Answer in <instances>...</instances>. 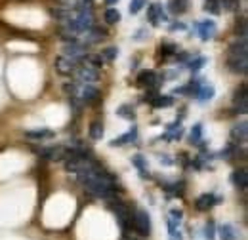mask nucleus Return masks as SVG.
I'll return each instance as SVG.
<instances>
[{"instance_id":"obj_1","label":"nucleus","mask_w":248,"mask_h":240,"mask_svg":"<svg viewBox=\"0 0 248 240\" xmlns=\"http://www.w3.org/2000/svg\"><path fill=\"white\" fill-rule=\"evenodd\" d=\"M77 178L82 183V187H84L92 196H95V198H107V200H111V198H115L117 193L121 191L117 180H115L111 174H107L97 162H93L88 170L77 174Z\"/></svg>"},{"instance_id":"obj_2","label":"nucleus","mask_w":248,"mask_h":240,"mask_svg":"<svg viewBox=\"0 0 248 240\" xmlns=\"http://www.w3.org/2000/svg\"><path fill=\"white\" fill-rule=\"evenodd\" d=\"M132 227L138 235L141 237H149L151 235V217L145 210H136L134 217H132Z\"/></svg>"},{"instance_id":"obj_3","label":"nucleus","mask_w":248,"mask_h":240,"mask_svg":"<svg viewBox=\"0 0 248 240\" xmlns=\"http://www.w3.org/2000/svg\"><path fill=\"white\" fill-rule=\"evenodd\" d=\"M109 210L113 211L115 215H117V219H119V223H121V227L126 229L128 227V223L132 221V213H130V208L121 202V200H117V198H111L109 200Z\"/></svg>"},{"instance_id":"obj_4","label":"nucleus","mask_w":248,"mask_h":240,"mask_svg":"<svg viewBox=\"0 0 248 240\" xmlns=\"http://www.w3.org/2000/svg\"><path fill=\"white\" fill-rule=\"evenodd\" d=\"M73 75L77 76V82H80V84H93V82H97V78H99L97 69L92 67V65H80V67L75 69Z\"/></svg>"},{"instance_id":"obj_5","label":"nucleus","mask_w":248,"mask_h":240,"mask_svg":"<svg viewBox=\"0 0 248 240\" xmlns=\"http://www.w3.org/2000/svg\"><path fill=\"white\" fill-rule=\"evenodd\" d=\"M54 67H56V71L63 75V76H71L73 73H75V69L78 67V61L73 60V58H67V56H60L56 63H54Z\"/></svg>"},{"instance_id":"obj_6","label":"nucleus","mask_w":248,"mask_h":240,"mask_svg":"<svg viewBox=\"0 0 248 240\" xmlns=\"http://www.w3.org/2000/svg\"><path fill=\"white\" fill-rule=\"evenodd\" d=\"M195 29L199 32V36H201V40H210V38H214L216 36V23L214 21H210V19H206V21H197L195 23Z\"/></svg>"},{"instance_id":"obj_7","label":"nucleus","mask_w":248,"mask_h":240,"mask_svg":"<svg viewBox=\"0 0 248 240\" xmlns=\"http://www.w3.org/2000/svg\"><path fill=\"white\" fill-rule=\"evenodd\" d=\"M147 19H149V23L153 25V27H158L162 21H166V14H164V10H162V6L155 2V4H151L149 8H147Z\"/></svg>"},{"instance_id":"obj_8","label":"nucleus","mask_w":248,"mask_h":240,"mask_svg":"<svg viewBox=\"0 0 248 240\" xmlns=\"http://www.w3.org/2000/svg\"><path fill=\"white\" fill-rule=\"evenodd\" d=\"M63 56L73 58V60H77V61L84 60V56H86V46L80 44V42H69V44L63 48Z\"/></svg>"},{"instance_id":"obj_9","label":"nucleus","mask_w":248,"mask_h":240,"mask_svg":"<svg viewBox=\"0 0 248 240\" xmlns=\"http://www.w3.org/2000/svg\"><path fill=\"white\" fill-rule=\"evenodd\" d=\"M227 58H248V44L247 36H241V40H235L229 50H227Z\"/></svg>"},{"instance_id":"obj_10","label":"nucleus","mask_w":248,"mask_h":240,"mask_svg":"<svg viewBox=\"0 0 248 240\" xmlns=\"http://www.w3.org/2000/svg\"><path fill=\"white\" fill-rule=\"evenodd\" d=\"M217 202H219V198H217L216 195H210V193H206V195H201V196L195 200V206H197V210L208 211L210 208H214Z\"/></svg>"},{"instance_id":"obj_11","label":"nucleus","mask_w":248,"mask_h":240,"mask_svg":"<svg viewBox=\"0 0 248 240\" xmlns=\"http://www.w3.org/2000/svg\"><path fill=\"white\" fill-rule=\"evenodd\" d=\"M227 67L235 75H247L248 73V58H227Z\"/></svg>"},{"instance_id":"obj_12","label":"nucleus","mask_w":248,"mask_h":240,"mask_svg":"<svg viewBox=\"0 0 248 240\" xmlns=\"http://www.w3.org/2000/svg\"><path fill=\"white\" fill-rule=\"evenodd\" d=\"M138 84L147 88V90H151V88H155L156 84H158V76L155 75V71H141L138 75Z\"/></svg>"},{"instance_id":"obj_13","label":"nucleus","mask_w":248,"mask_h":240,"mask_svg":"<svg viewBox=\"0 0 248 240\" xmlns=\"http://www.w3.org/2000/svg\"><path fill=\"white\" fill-rule=\"evenodd\" d=\"M136 139H138V128L132 126L124 135H121V137H117V139L111 141V147H123V145H128V143H134Z\"/></svg>"},{"instance_id":"obj_14","label":"nucleus","mask_w":248,"mask_h":240,"mask_svg":"<svg viewBox=\"0 0 248 240\" xmlns=\"http://www.w3.org/2000/svg\"><path fill=\"white\" fill-rule=\"evenodd\" d=\"M56 134L48 128H38V130H27L25 132V137L31 139V141H42V139H52Z\"/></svg>"},{"instance_id":"obj_15","label":"nucleus","mask_w":248,"mask_h":240,"mask_svg":"<svg viewBox=\"0 0 248 240\" xmlns=\"http://www.w3.org/2000/svg\"><path fill=\"white\" fill-rule=\"evenodd\" d=\"M248 137V124L247 122H239V124H235L233 126V130H231V139L235 141V143H245Z\"/></svg>"},{"instance_id":"obj_16","label":"nucleus","mask_w":248,"mask_h":240,"mask_svg":"<svg viewBox=\"0 0 248 240\" xmlns=\"http://www.w3.org/2000/svg\"><path fill=\"white\" fill-rule=\"evenodd\" d=\"M38 154L42 158L48 160H63L65 158V147H46V149H38Z\"/></svg>"},{"instance_id":"obj_17","label":"nucleus","mask_w":248,"mask_h":240,"mask_svg":"<svg viewBox=\"0 0 248 240\" xmlns=\"http://www.w3.org/2000/svg\"><path fill=\"white\" fill-rule=\"evenodd\" d=\"M231 181H233V185L237 187V189H247L248 185V174L245 168H239V170H235L233 174H231Z\"/></svg>"},{"instance_id":"obj_18","label":"nucleus","mask_w":248,"mask_h":240,"mask_svg":"<svg viewBox=\"0 0 248 240\" xmlns=\"http://www.w3.org/2000/svg\"><path fill=\"white\" fill-rule=\"evenodd\" d=\"M214 93H216L214 86H208V84H201V86L197 88V91H195V95H197L201 101H210V99L214 97Z\"/></svg>"},{"instance_id":"obj_19","label":"nucleus","mask_w":248,"mask_h":240,"mask_svg":"<svg viewBox=\"0 0 248 240\" xmlns=\"http://www.w3.org/2000/svg\"><path fill=\"white\" fill-rule=\"evenodd\" d=\"M187 6H189V0H168V10L176 15H182L187 12Z\"/></svg>"},{"instance_id":"obj_20","label":"nucleus","mask_w":248,"mask_h":240,"mask_svg":"<svg viewBox=\"0 0 248 240\" xmlns=\"http://www.w3.org/2000/svg\"><path fill=\"white\" fill-rule=\"evenodd\" d=\"M132 164L140 170V176H141V178H149V168H147V162H145V158H143L141 154L132 156Z\"/></svg>"},{"instance_id":"obj_21","label":"nucleus","mask_w":248,"mask_h":240,"mask_svg":"<svg viewBox=\"0 0 248 240\" xmlns=\"http://www.w3.org/2000/svg\"><path fill=\"white\" fill-rule=\"evenodd\" d=\"M149 103L155 107V109H164V107H170L174 103V99L170 95H155L153 99H149Z\"/></svg>"},{"instance_id":"obj_22","label":"nucleus","mask_w":248,"mask_h":240,"mask_svg":"<svg viewBox=\"0 0 248 240\" xmlns=\"http://www.w3.org/2000/svg\"><path fill=\"white\" fill-rule=\"evenodd\" d=\"M63 8H92V0H58Z\"/></svg>"},{"instance_id":"obj_23","label":"nucleus","mask_w":248,"mask_h":240,"mask_svg":"<svg viewBox=\"0 0 248 240\" xmlns=\"http://www.w3.org/2000/svg\"><path fill=\"white\" fill-rule=\"evenodd\" d=\"M88 135H90V139H93V141H99L103 137V124L99 120H93L92 124H90Z\"/></svg>"},{"instance_id":"obj_24","label":"nucleus","mask_w":248,"mask_h":240,"mask_svg":"<svg viewBox=\"0 0 248 240\" xmlns=\"http://www.w3.org/2000/svg\"><path fill=\"white\" fill-rule=\"evenodd\" d=\"M219 239L221 240H235L237 239V231L233 225H221L219 227Z\"/></svg>"},{"instance_id":"obj_25","label":"nucleus","mask_w":248,"mask_h":240,"mask_svg":"<svg viewBox=\"0 0 248 240\" xmlns=\"http://www.w3.org/2000/svg\"><path fill=\"white\" fill-rule=\"evenodd\" d=\"M103 17H105V21L109 25H117L121 21V12L117 8H109V10H105V15Z\"/></svg>"},{"instance_id":"obj_26","label":"nucleus","mask_w":248,"mask_h":240,"mask_svg":"<svg viewBox=\"0 0 248 240\" xmlns=\"http://www.w3.org/2000/svg\"><path fill=\"white\" fill-rule=\"evenodd\" d=\"M82 61H86L88 65H92V67H95V69H99V67L105 65V60L101 58V54H86Z\"/></svg>"},{"instance_id":"obj_27","label":"nucleus","mask_w":248,"mask_h":240,"mask_svg":"<svg viewBox=\"0 0 248 240\" xmlns=\"http://www.w3.org/2000/svg\"><path fill=\"white\" fill-rule=\"evenodd\" d=\"M191 143H195V145L202 143V126L201 124L193 126V130H191Z\"/></svg>"},{"instance_id":"obj_28","label":"nucleus","mask_w":248,"mask_h":240,"mask_svg":"<svg viewBox=\"0 0 248 240\" xmlns=\"http://www.w3.org/2000/svg\"><path fill=\"white\" fill-rule=\"evenodd\" d=\"M117 115H119V117H123V119H126V120L136 119V113H134V109H132L130 105H121V107L117 109Z\"/></svg>"},{"instance_id":"obj_29","label":"nucleus","mask_w":248,"mask_h":240,"mask_svg":"<svg viewBox=\"0 0 248 240\" xmlns=\"http://www.w3.org/2000/svg\"><path fill=\"white\" fill-rule=\"evenodd\" d=\"M204 12H208V14H221V6H219V0H206L204 2Z\"/></svg>"},{"instance_id":"obj_30","label":"nucleus","mask_w":248,"mask_h":240,"mask_svg":"<svg viewBox=\"0 0 248 240\" xmlns=\"http://www.w3.org/2000/svg\"><path fill=\"white\" fill-rule=\"evenodd\" d=\"M168 237L170 240H182V235H180V225H176L174 221L168 219Z\"/></svg>"},{"instance_id":"obj_31","label":"nucleus","mask_w":248,"mask_h":240,"mask_svg":"<svg viewBox=\"0 0 248 240\" xmlns=\"http://www.w3.org/2000/svg\"><path fill=\"white\" fill-rule=\"evenodd\" d=\"M219 6H223V10L227 12H237L241 6V0H219Z\"/></svg>"},{"instance_id":"obj_32","label":"nucleus","mask_w":248,"mask_h":240,"mask_svg":"<svg viewBox=\"0 0 248 240\" xmlns=\"http://www.w3.org/2000/svg\"><path fill=\"white\" fill-rule=\"evenodd\" d=\"M143 6H147V0H132L130 2V14H140L143 10Z\"/></svg>"},{"instance_id":"obj_33","label":"nucleus","mask_w":248,"mask_h":240,"mask_svg":"<svg viewBox=\"0 0 248 240\" xmlns=\"http://www.w3.org/2000/svg\"><path fill=\"white\" fill-rule=\"evenodd\" d=\"M117 56H119V50L113 48V46H111V48H105V50L101 52V58H103L105 61H113Z\"/></svg>"},{"instance_id":"obj_34","label":"nucleus","mask_w":248,"mask_h":240,"mask_svg":"<svg viewBox=\"0 0 248 240\" xmlns=\"http://www.w3.org/2000/svg\"><path fill=\"white\" fill-rule=\"evenodd\" d=\"M178 52V48L174 46V44H162L160 46V54L164 56V58H168V56H174Z\"/></svg>"},{"instance_id":"obj_35","label":"nucleus","mask_w":248,"mask_h":240,"mask_svg":"<svg viewBox=\"0 0 248 240\" xmlns=\"http://www.w3.org/2000/svg\"><path fill=\"white\" fill-rule=\"evenodd\" d=\"M204 237H206V240H214V237H216L214 221H208V223H206V227H204Z\"/></svg>"},{"instance_id":"obj_36","label":"nucleus","mask_w":248,"mask_h":240,"mask_svg":"<svg viewBox=\"0 0 248 240\" xmlns=\"http://www.w3.org/2000/svg\"><path fill=\"white\" fill-rule=\"evenodd\" d=\"M182 217H184V213H182V210H170V221H174L176 225H180L182 223Z\"/></svg>"},{"instance_id":"obj_37","label":"nucleus","mask_w":248,"mask_h":240,"mask_svg":"<svg viewBox=\"0 0 248 240\" xmlns=\"http://www.w3.org/2000/svg\"><path fill=\"white\" fill-rule=\"evenodd\" d=\"M204 63H206V60H204V58H197V60H193L191 63H189V69H191V71H199V69H201Z\"/></svg>"},{"instance_id":"obj_38","label":"nucleus","mask_w":248,"mask_h":240,"mask_svg":"<svg viewBox=\"0 0 248 240\" xmlns=\"http://www.w3.org/2000/svg\"><path fill=\"white\" fill-rule=\"evenodd\" d=\"M170 30H186V25L184 23H174V25H170Z\"/></svg>"},{"instance_id":"obj_39","label":"nucleus","mask_w":248,"mask_h":240,"mask_svg":"<svg viewBox=\"0 0 248 240\" xmlns=\"http://www.w3.org/2000/svg\"><path fill=\"white\" fill-rule=\"evenodd\" d=\"M134 38H136V40H143V38H145V30L140 29L138 32H136V36H134Z\"/></svg>"},{"instance_id":"obj_40","label":"nucleus","mask_w":248,"mask_h":240,"mask_svg":"<svg viewBox=\"0 0 248 240\" xmlns=\"http://www.w3.org/2000/svg\"><path fill=\"white\" fill-rule=\"evenodd\" d=\"M160 162H164V164H172V160H170L168 156H160Z\"/></svg>"},{"instance_id":"obj_41","label":"nucleus","mask_w":248,"mask_h":240,"mask_svg":"<svg viewBox=\"0 0 248 240\" xmlns=\"http://www.w3.org/2000/svg\"><path fill=\"white\" fill-rule=\"evenodd\" d=\"M119 0H105V4H109V6H113V4H117Z\"/></svg>"}]
</instances>
